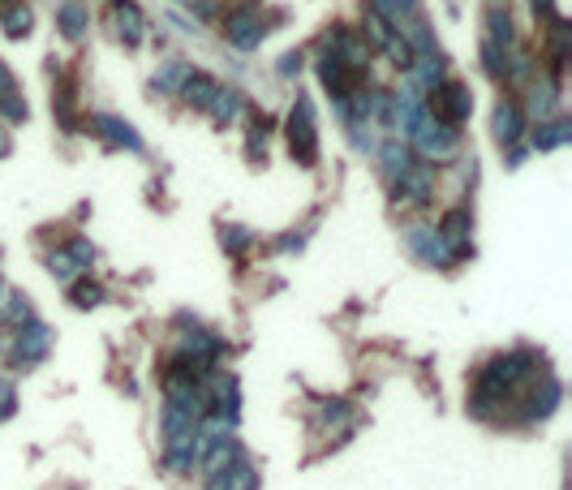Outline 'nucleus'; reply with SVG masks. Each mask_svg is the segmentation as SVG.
Masks as SVG:
<instances>
[{
    "label": "nucleus",
    "instance_id": "nucleus-1",
    "mask_svg": "<svg viewBox=\"0 0 572 490\" xmlns=\"http://www.w3.org/2000/svg\"><path fill=\"white\" fill-rule=\"evenodd\" d=\"M426 117L439 121V125L461 129L469 117H474V91H469V82L439 78L431 91H426Z\"/></svg>",
    "mask_w": 572,
    "mask_h": 490
},
{
    "label": "nucleus",
    "instance_id": "nucleus-2",
    "mask_svg": "<svg viewBox=\"0 0 572 490\" xmlns=\"http://www.w3.org/2000/svg\"><path fill=\"white\" fill-rule=\"evenodd\" d=\"M284 138H289L293 164H302V168L319 164V125H314V104L306 95L293 99L289 117H284Z\"/></svg>",
    "mask_w": 572,
    "mask_h": 490
},
{
    "label": "nucleus",
    "instance_id": "nucleus-3",
    "mask_svg": "<svg viewBox=\"0 0 572 490\" xmlns=\"http://www.w3.org/2000/svg\"><path fill=\"white\" fill-rule=\"evenodd\" d=\"M409 142H413V147H409L413 160H422L426 168H431V164H452L456 155H461V129L439 125V121H431V117L413 129Z\"/></svg>",
    "mask_w": 572,
    "mask_h": 490
},
{
    "label": "nucleus",
    "instance_id": "nucleus-4",
    "mask_svg": "<svg viewBox=\"0 0 572 490\" xmlns=\"http://www.w3.org/2000/svg\"><path fill=\"white\" fill-rule=\"evenodd\" d=\"M284 22V13H271V18H263V9H250V13H228L224 18V35L233 48L241 52H254L259 43L276 31V26Z\"/></svg>",
    "mask_w": 572,
    "mask_h": 490
},
{
    "label": "nucleus",
    "instance_id": "nucleus-5",
    "mask_svg": "<svg viewBox=\"0 0 572 490\" xmlns=\"http://www.w3.org/2000/svg\"><path fill=\"white\" fill-rule=\"evenodd\" d=\"M435 168H426V164H413L405 177L392 181V207L400 211H422V207H431L435 203Z\"/></svg>",
    "mask_w": 572,
    "mask_h": 490
},
{
    "label": "nucleus",
    "instance_id": "nucleus-6",
    "mask_svg": "<svg viewBox=\"0 0 572 490\" xmlns=\"http://www.w3.org/2000/svg\"><path fill=\"white\" fill-rule=\"evenodd\" d=\"M435 233H439V241H443V250L452 254V263H456V258H469V254H474V245H469V233H474V215H469L465 207H452V211L435 224Z\"/></svg>",
    "mask_w": 572,
    "mask_h": 490
},
{
    "label": "nucleus",
    "instance_id": "nucleus-7",
    "mask_svg": "<svg viewBox=\"0 0 572 490\" xmlns=\"http://www.w3.org/2000/svg\"><path fill=\"white\" fill-rule=\"evenodd\" d=\"M525 112H521V99H499L495 112H491V134L499 147H521V134H525Z\"/></svg>",
    "mask_w": 572,
    "mask_h": 490
},
{
    "label": "nucleus",
    "instance_id": "nucleus-8",
    "mask_svg": "<svg viewBox=\"0 0 572 490\" xmlns=\"http://www.w3.org/2000/svg\"><path fill=\"white\" fill-rule=\"evenodd\" d=\"M87 129L95 138H104L108 147H117V151H142V138H138V129L134 125H125L121 117H112V112H95V117H87Z\"/></svg>",
    "mask_w": 572,
    "mask_h": 490
},
{
    "label": "nucleus",
    "instance_id": "nucleus-9",
    "mask_svg": "<svg viewBox=\"0 0 572 490\" xmlns=\"http://www.w3.org/2000/svg\"><path fill=\"white\" fill-rule=\"evenodd\" d=\"M52 349V327L48 323H26L18 331V340H13V362L18 366H35V362H44Z\"/></svg>",
    "mask_w": 572,
    "mask_h": 490
},
{
    "label": "nucleus",
    "instance_id": "nucleus-10",
    "mask_svg": "<svg viewBox=\"0 0 572 490\" xmlns=\"http://www.w3.org/2000/svg\"><path fill=\"white\" fill-rule=\"evenodd\" d=\"M108 22H112V35H117L125 48H138L142 35H147V22H142V9L134 5V0H112Z\"/></svg>",
    "mask_w": 572,
    "mask_h": 490
},
{
    "label": "nucleus",
    "instance_id": "nucleus-11",
    "mask_svg": "<svg viewBox=\"0 0 572 490\" xmlns=\"http://www.w3.org/2000/svg\"><path fill=\"white\" fill-rule=\"evenodd\" d=\"M405 241H409V250L422 258V263H431V267H448L452 263V254L443 250V241H439V233H435V224H413L409 233H405Z\"/></svg>",
    "mask_w": 572,
    "mask_h": 490
},
{
    "label": "nucleus",
    "instance_id": "nucleus-12",
    "mask_svg": "<svg viewBox=\"0 0 572 490\" xmlns=\"http://www.w3.org/2000/svg\"><path fill=\"white\" fill-rule=\"evenodd\" d=\"M74 95H78V82H74V74H65V69H56V86H52V112H56V121H61V129H78V121H74Z\"/></svg>",
    "mask_w": 572,
    "mask_h": 490
},
{
    "label": "nucleus",
    "instance_id": "nucleus-13",
    "mask_svg": "<svg viewBox=\"0 0 572 490\" xmlns=\"http://www.w3.org/2000/svg\"><path fill=\"white\" fill-rule=\"evenodd\" d=\"M216 91H220V82L211 78V74H198V69H190V78H185V86H181V104L185 108H198V112H207L211 108V99H216Z\"/></svg>",
    "mask_w": 572,
    "mask_h": 490
},
{
    "label": "nucleus",
    "instance_id": "nucleus-14",
    "mask_svg": "<svg viewBox=\"0 0 572 490\" xmlns=\"http://www.w3.org/2000/svg\"><path fill=\"white\" fill-rule=\"evenodd\" d=\"M31 26H35V13H31L26 0H0V31H5L9 39L31 35Z\"/></svg>",
    "mask_w": 572,
    "mask_h": 490
},
{
    "label": "nucleus",
    "instance_id": "nucleus-15",
    "mask_svg": "<svg viewBox=\"0 0 572 490\" xmlns=\"http://www.w3.org/2000/svg\"><path fill=\"white\" fill-rule=\"evenodd\" d=\"M568 138H572V121L564 117V112H551L547 121L534 125V147L538 151H555V147H564Z\"/></svg>",
    "mask_w": 572,
    "mask_h": 490
},
{
    "label": "nucleus",
    "instance_id": "nucleus-16",
    "mask_svg": "<svg viewBox=\"0 0 572 490\" xmlns=\"http://www.w3.org/2000/svg\"><path fill=\"white\" fill-rule=\"evenodd\" d=\"M87 26H91V9L82 5V0H65V5L56 9V31H61L69 43L87 35Z\"/></svg>",
    "mask_w": 572,
    "mask_h": 490
},
{
    "label": "nucleus",
    "instance_id": "nucleus-17",
    "mask_svg": "<svg viewBox=\"0 0 572 490\" xmlns=\"http://www.w3.org/2000/svg\"><path fill=\"white\" fill-rule=\"evenodd\" d=\"M207 490H259V473H254V465H246V460H233L224 473L207 478Z\"/></svg>",
    "mask_w": 572,
    "mask_h": 490
},
{
    "label": "nucleus",
    "instance_id": "nucleus-18",
    "mask_svg": "<svg viewBox=\"0 0 572 490\" xmlns=\"http://www.w3.org/2000/svg\"><path fill=\"white\" fill-rule=\"evenodd\" d=\"M375 155H379V168H383V177L388 181H400L413 164H418L413 160V151L400 147V142H383V147H375Z\"/></svg>",
    "mask_w": 572,
    "mask_h": 490
},
{
    "label": "nucleus",
    "instance_id": "nucleus-19",
    "mask_svg": "<svg viewBox=\"0 0 572 490\" xmlns=\"http://www.w3.org/2000/svg\"><path fill=\"white\" fill-rule=\"evenodd\" d=\"M512 48L517 43H491V39H482V69L491 74L495 82H508V74H512Z\"/></svg>",
    "mask_w": 572,
    "mask_h": 490
},
{
    "label": "nucleus",
    "instance_id": "nucleus-20",
    "mask_svg": "<svg viewBox=\"0 0 572 490\" xmlns=\"http://www.w3.org/2000/svg\"><path fill=\"white\" fill-rule=\"evenodd\" d=\"M482 39H491V43H517V31H512V13L508 5H486V35Z\"/></svg>",
    "mask_w": 572,
    "mask_h": 490
},
{
    "label": "nucleus",
    "instance_id": "nucleus-21",
    "mask_svg": "<svg viewBox=\"0 0 572 490\" xmlns=\"http://www.w3.org/2000/svg\"><path fill=\"white\" fill-rule=\"evenodd\" d=\"M246 108V99H241V91L237 86H224L220 82V91H216V99H211V117H216V125H228V121H237V112Z\"/></svg>",
    "mask_w": 572,
    "mask_h": 490
},
{
    "label": "nucleus",
    "instance_id": "nucleus-22",
    "mask_svg": "<svg viewBox=\"0 0 572 490\" xmlns=\"http://www.w3.org/2000/svg\"><path fill=\"white\" fill-rule=\"evenodd\" d=\"M185 78H190V65H185V61H168L164 69H155L151 91L155 95H177L181 86H185Z\"/></svg>",
    "mask_w": 572,
    "mask_h": 490
},
{
    "label": "nucleus",
    "instance_id": "nucleus-23",
    "mask_svg": "<svg viewBox=\"0 0 572 490\" xmlns=\"http://www.w3.org/2000/svg\"><path fill=\"white\" fill-rule=\"evenodd\" d=\"M26 117H31V108H26L22 91H5V95H0V121H5V125H26Z\"/></svg>",
    "mask_w": 572,
    "mask_h": 490
},
{
    "label": "nucleus",
    "instance_id": "nucleus-24",
    "mask_svg": "<svg viewBox=\"0 0 572 490\" xmlns=\"http://www.w3.org/2000/svg\"><path fill=\"white\" fill-rule=\"evenodd\" d=\"M220 241H224L228 254H246L250 245H254V233H250V228H241V224H224L220 228Z\"/></svg>",
    "mask_w": 572,
    "mask_h": 490
},
{
    "label": "nucleus",
    "instance_id": "nucleus-25",
    "mask_svg": "<svg viewBox=\"0 0 572 490\" xmlns=\"http://www.w3.org/2000/svg\"><path fill=\"white\" fill-rule=\"evenodd\" d=\"M69 301H74L78 310H91V306H99V301H104V284H95V280H78V284H74V293H69Z\"/></svg>",
    "mask_w": 572,
    "mask_h": 490
},
{
    "label": "nucleus",
    "instance_id": "nucleus-26",
    "mask_svg": "<svg viewBox=\"0 0 572 490\" xmlns=\"http://www.w3.org/2000/svg\"><path fill=\"white\" fill-rule=\"evenodd\" d=\"M65 254H69V263H74L78 271L95 263V245H91L87 237H69V245H65Z\"/></svg>",
    "mask_w": 572,
    "mask_h": 490
},
{
    "label": "nucleus",
    "instance_id": "nucleus-27",
    "mask_svg": "<svg viewBox=\"0 0 572 490\" xmlns=\"http://www.w3.org/2000/svg\"><path fill=\"white\" fill-rule=\"evenodd\" d=\"M246 155H250V164H267V134H263V129L250 125V134H246Z\"/></svg>",
    "mask_w": 572,
    "mask_h": 490
},
{
    "label": "nucleus",
    "instance_id": "nucleus-28",
    "mask_svg": "<svg viewBox=\"0 0 572 490\" xmlns=\"http://www.w3.org/2000/svg\"><path fill=\"white\" fill-rule=\"evenodd\" d=\"M48 271H52V276H61V280H74L78 276V267L69 263L65 250H48Z\"/></svg>",
    "mask_w": 572,
    "mask_h": 490
},
{
    "label": "nucleus",
    "instance_id": "nucleus-29",
    "mask_svg": "<svg viewBox=\"0 0 572 490\" xmlns=\"http://www.w3.org/2000/svg\"><path fill=\"white\" fill-rule=\"evenodd\" d=\"M302 65H306L302 52H284L280 61H276V74H280V78H297V74H302Z\"/></svg>",
    "mask_w": 572,
    "mask_h": 490
},
{
    "label": "nucleus",
    "instance_id": "nucleus-30",
    "mask_svg": "<svg viewBox=\"0 0 572 490\" xmlns=\"http://www.w3.org/2000/svg\"><path fill=\"white\" fill-rule=\"evenodd\" d=\"M250 9H263V0H224L220 13L228 18V13H250Z\"/></svg>",
    "mask_w": 572,
    "mask_h": 490
},
{
    "label": "nucleus",
    "instance_id": "nucleus-31",
    "mask_svg": "<svg viewBox=\"0 0 572 490\" xmlns=\"http://www.w3.org/2000/svg\"><path fill=\"white\" fill-rule=\"evenodd\" d=\"M529 9H534V18H538V22L560 18V13H555V0H529Z\"/></svg>",
    "mask_w": 572,
    "mask_h": 490
},
{
    "label": "nucleus",
    "instance_id": "nucleus-32",
    "mask_svg": "<svg viewBox=\"0 0 572 490\" xmlns=\"http://www.w3.org/2000/svg\"><path fill=\"white\" fill-rule=\"evenodd\" d=\"M13 413V387L0 379V417H9Z\"/></svg>",
    "mask_w": 572,
    "mask_h": 490
},
{
    "label": "nucleus",
    "instance_id": "nucleus-33",
    "mask_svg": "<svg viewBox=\"0 0 572 490\" xmlns=\"http://www.w3.org/2000/svg\"><path fill=\"white\" fill-rule=\"evenodd\" d=\"M5 91H18V82H13L9 65H0V95H5Z\"/></svg>",
    "mask_w": 572,
    "mask_h": 490
},
{
    "label": "nucleus",
    "instance_id": "nucleus-34",
    "mask_svg": "<svg viewBox=\"0 0 572 490\" xmlns=\"http://www.w3.org/2000/svg\"><path fill=\"white\" fill-rule=\"evenodd\" d=\"M9 151H13V142H9V134H5V129H0V160H5Z\"/></svg>",
    "mask_w": 572,
    "mask_h": 490
},
{
    "label": "nucleus",
    "instance_id": "nucleus-35",
    "mask_svg": "<svg viewBox=\"0 0 572 490\" xmlns=\"http://www.w3.org/2000/svg\"><path fill=\"white\" fill-rule=\"evenodd\" d=\"M486 5H508V0H486Z\"/></svg>",
    "mask_w": 572,
    "mask_h": 490
}]
</instances>
